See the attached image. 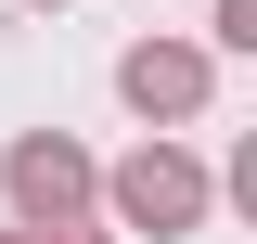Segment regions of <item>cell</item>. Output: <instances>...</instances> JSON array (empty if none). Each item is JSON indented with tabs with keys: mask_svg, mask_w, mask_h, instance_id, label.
Returning a JSON list of instances; mask_svg holds the SVG:
<instances>
[{
	"mask_svg": "<svg viewBox=\"0 0 257 244\" xmlns=\"http://www.w3.org/2000/svg\"><path fill=\"white\" fill-rule=\"evenodd\" d=\"M128 103L142 116H180L193 103V52H128Z\"/></svg>",
	"mask_w": 257,
	"mask_h": 244,
	"instance_id": "6da1fadb",
	"label": "cell"
},
{
	"mask_svg": "<svg viewBox=\"0 0 257 244\" xmlns=\"http://www.w3.org/2000/svg\"><path fill=\"white\" fill-rule=\"evenodd\" d=\"M128 206H142V218H193V167L142 154V167H128Z\"/></svg>",
	"mask_w": 257,
	"mask_h": 244,
	"instance_id": "7a4b0ae2",
	"label": "cell"
},
{
	"mask_svg": "<svg viewBox=\"0 0 257 244\" xmlns=\"http://www.w3.org/2000/svg\"><path fill=\"white\" fill-rule=\"evenodd\" d=\"M13 193H26V206H64L77 167H64V154H13Z\"/></svg>",
	"mask_w": 257,
	"mask_h": 244,
	"instance_id": "3957f363",
	"label": "cell"
}]
</instances>
